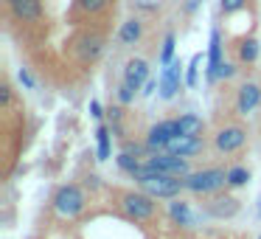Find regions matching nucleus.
Listing matches in <instances>:
<instances>
[{
	"label": "nucleus",
	"mask_w": 261,
	"mask_h": 239,
	"mask_svg": "<svg viewBox=\"0 0 261 239\" xmlns=\"http://www.w3.org/2000/svg\"><path fill=\"white\" fill-rule=\"evenodd\" d=\"M258 102H261V90H258V85H242L239 87V99H236V110L242 115H247V113H253L255 107H258Z\"/></svg>",
	"instance_id": "11"
},
{
	"label": "nucleus",
	"mask_w": 261,
	"mask_h": 239,
	"mask_svg": "<svg viewBox=\"0 0 261 239\" xmlns=\"http://www.w3.org/2000/svg\"><path fill=\"white\" fill-rule=\"evenodd\" d=\"M208 214L216 217V220H227V217L239 214V200L230 197V194H216L208 203Z\"/></svg>",
	"instance_id": "10"
},
{
	"label": "nucleus",
	"mask_w": 261,
	"mask_h": 239,
	"mask_svg": "<svg viewBox=\"0 0 261 239\" xmlns=\"http://www.w3.org/2000/svg\"><path fill=\"white\" fill-rule=\"evenodd\" d=\"M154 90H158V82H146V90L143 93H154Z\"/></svg>",
	"instance_id": "35"
},
{
	"label": "nucleus",
	"mask_w": 261,
	"mask_h": 239,
	"mask_svg": "<svg viewBox=\"0 0 261 239\" xmlns=\"http://www.w3.org/2000/svg\"><path fill=\"white\" fill-rule=\"evenodd\" d=\"M244 141H247V132H244L242 127H236V124H230V127H222V130L214 135V144H216V149H219V152H225V155H230V152H239V149L244 147Z\"/></svg>",
	"instance_id": "7"
},
{
	"label": "nucleus",
	"mask_w": 261,
	"mask_h": 239,
	"mask_svg": "<svg viewBox=\"0 0 261 239\" xmlns=\"http://www.w3.org/2000/svg\"><path fill=\"white\" fill-rule=\"evenodd\" d=\"M90 113L96 115V118H101V115H104V113H101V104H98V102H90Z\"/></svg>",
	"instance_id": "33"
},
{
	"label": "nucleus",
	"mask_w": 261,
	"mask_h": 239,
	"mask_svg": "<svg viewBox=\"0 0 261 239\" xmlns=\"http://www.w3.org/2000/svg\"><path fill=\"white\" fill-rule=\"evenodd\" d=\"M197 6H199V0H188V3H186V12H194Z\"/></svg>",
	"instance_id": "34"
},
{
	"label": "nucleus",
	"mask_w": 261,
	"mask_h": 239,
	"mask_svg": "<svg viewBox=\"0 0 261 239\" xmlns=\"http://www.w3.org/2000/svg\"><path fill=\"white\" fill-rule=\"evenodd\" d=\"M247 180H250V172L244 169V166H233V169H227V186L230 188L247 186Z\"/></svg>",
	"instance_id": "18"
},
{
	"label": "nucleus",
	"mask_w": 261,
	"mask_h": 239,
	"mask_svg": "<svg viewBox=\"0 0 261 239\" xmlns=\"http://www.w3.org/2000/svg\"><path fill=\"white\" fill-rule=\"evenodd\" d=\"M174 34H166L163 40V48H160V65H171L174 62Z\"/></svg>",
	"instance_id": "21"
},
{
	"label": "nucleus",
	"mask_w": 261,
	"mask_h": 239,
	"mask_svg": "<svg viewBox=\"0 0 261 239\" xmlns=\"http://www.w3.org/2000/svg\"><path fill=\"white\" fill-rule=\"evenodd\" d=\"M258 239H261V236H258Z\"/></svg>",
	"instance_id": "36"
},
{
	"label": "nucleus",
	"mask_w": 261,
	"mask_h": 239,
	"mask_svg": "<svg viewBox=\"0 0 261 239\" xmlns=\"http://www.w3.org/2000/svg\"><path fill=\"white\" fill-rule=\"evenodd\" d=\"M107 113H110V124H118L121 121V107H110Z\"/></svg>",
	"instance_id": "32"
},
{
	"label": "nucleus",
	"mask_w": 261,
	"mask_h": 239,
	"mask_svg": "<svg viewBox=\"0 0 261 239\" xmlns=\"http://www.w3.org/2000/svg\"><path fill=\"white\" fill-rule=\"evenodd\" d=\"M149 163L154 166L158 172H163V175H174V177H188L191 175V169H188V158H180V155L174 152H154L152 158H149Z\"/></svg>",
	"instance_id": "5"
},
{
	"label": "nucleus",
	"mask_w": 261,
	"mask_h": 239,
	"mask_svg": "<svg viewBox=\"0 0 261 239\" xmlns=\"http://www.w3.org/2000/svg\"><path fill=\"white\" fill-rule=\"evenodd\" d=\"M101 54V42L98 40H87L85 48H82V59H96Z\"/></svg>",
	"instance_id": "23"
},
{
	"label": "nucleus",
	"mask_w": 261,
	"mask_h": 239,
	"mask_svg": "<svg viewBox=\"0 0 261 239\" xmlns=\"http://www.w3.org/2000/svg\"><path fill=\"white\" fill-rule=\"evenodd\" d=\"M85 192H82L76 183H68V186H62L57 194H54V208H57V214L68 217V220H73V217H79L82 211H85Z\"/></svg>",
	"instance_id": "2"
},
{
	"label": "nucleus",
	"mask_w": 261,
	"mask_h": 239,
	"mask_svg": "<svg viewBox=\"0 0 261 239\" xmlns=\"http://www.w3.org/2000/svg\"><path fill=\"white\" fill-rule=\"evenodd\" d=\"M96 138H98V160H107L110 158V130L101 124L96 130Z\"/></svg>",
	"instance_id": "20"
},
{
	"label": "nucleus",
	"mask_w": 261,
	"mask_h": 239,
	"mask_svg": "<svg viewBox=\"0 0 261 239\" xmlns=\"http://www.w3.org/2000/svg\"><path fill=\"white\" fill-rule=\"evenodd\" d=\"M186 180V188L194 194H214L222 186H227V172L225 169H202V172H191Z\"/></svg>",
	"instance_id": "1"
},
{
	"label": "nucleus",
	"mask_w": 261,
	"mask_h": 239,
	"mask_svg": "<svg viewBox=\"0 0 261 239\" xmlns=\"http://www.w3.org/2000/svg\"><path fill=\"white\" fill-rule=\"evenodd\" d=\"M239 59H242V62H255V59H258V40H253V37L244 40L242 45H239Z\"/></svg>",
	"instance_id": "19"
},
{
	"label": "nucleus",
	"mask_w": 261,
	"mask_h": 239,
	"mask_svg": "<svg viewBox=\"0 0 261 239\" xmlns=\"http://www.w3.org/2000/svg\"><path fill=\"white\" fill-rule=\"evenodd\" d=\"M177 127H180V135H202L205 130V121L194 113H186L177 118Z\"/></svg>",
	"instance_id": "16"
},
{
	"label": "nucleus",
	"mask_w": 261,
	"mask_h": 239,
	"mask_svg": "<svg viewBox=\"0 0 261 239\" xmlns=\"http://www.w3.org/2000/svg\"><path fill=\"white\" fill-rule=\"evenodd\" d=\"M143 149H149V147H141V144H132V141L124 144V152H132V155H143Z\"/></svg>",
	"instance_id": "30"
},
{
	"label": "nucleus",
	"mask_w": 261,
	"mask_h": 239,
	"mask_svg": "<svg viewBox=\"0 0 261 239\" xmlns=\"http://www.w3.org/2000/svg\"><path fill=\"white\" fill-rule=\"evenodd\" d=\"M9 6H12V12L20 20H37L42 14L40 0H9Z\"/></svg>",
	"instance_id": "14"
},
{
	"label": "nucleus",
	"mask_w": 261,
	"mask_h": 239,
	"mask_svg": "<svg viewBox=\"0 0 261 239\" xmlns=\"http://www.w3.org/2000/svg\"><path fill=\"white\" fill-rule=\"evenodd\" d=\"M239 9H244V0H222V12L225 14H233Z\"/></svg>",
	"instance_id": "27"
},
{
	"label": "nucleus",
	"mask_w": 261,
	"mask_h": 239,
	"mask_svg": "<svg viewBox=\"0 0 261 239\" xmlns=\"http://www.w3.org/2000/svg\"><path fill=\"white\" fill-rule=\"evenodd\" d=\"M180 135V127H177V118L174 121H160V124H154L152 130H149L146 135V147L152 149V152H163L166 147H169L171 138Z\"/></svg>",
	"instance_id": "6"
},
{
	"label": "nucleus",
	"mask_w": 261,
	"mask_h": 239,
	"mask_svg": "<svg viewBox=\"0 0 261 239\" xmlns=\"http://www.w3.org/2000/svg\"><path fill=\"white\" fill-rule=\"evenodd\" d=\"M0 102H3V107H9V104H12V87H9V85L0 87Z\"/></svg>",
	"instance_id": "29"
},
{
	"label": "nucleus",
	"mask_w": 261,
	"mask_h": 239,
	"mask_svg": "<svg viewBox=\"0 0 261 239\" xmlns=\"http://www.w3.org/2000/svg\"><path fill=\"white\" fill-rule=\"evenodd\" d=\"M17 76H20V82H23L25 87H34V79H31V74H29L25 68H20V74H17Z\"/></svg>",
	"instance_id": "31"
},
{
	"label": "nucleus",
	"mask_w": 261,
	"mask_h": 239,
	"mask_svg": "<svg viewBox=\"0 0 261 239\" xmlns=\"http://www.w3.org/2000/svg\"><path fill=\"white\" fill-rule=\"evenodd\" d=\"M180 76H182V62L180 59H174L171 65H166L163 76H160V99H174L177 90H180Z\"/></svg>",
	"instance_id": "8"
},
{
	"label": "nucleus",
	"mask_w": 261,
	"mask_h": 239,
	"mask_svg": "<svg viewBox=\"0 0 261 239\" xmlns=\"http://www.w3.org/2000/svg\"><path fill=\"white\" fill-rule=\"evenodd\" d=\"M141 34H143V26H141V20H138V17H132V20H126V23L121 26V31H118V40L124 42V45H135V42L141 40Z\"/></svg>",
	"instance_id": "15"
},
{
	"label": "nucleus",
	"mask_w": 261,
	"mask_h": 239,
	"mask_svg": "<svg viewBox=\"0 0 261 239\" xmlns=\"http://www.w3.org/2000/svg\"><path fill=\"white\" fill-rule=\"evenodd\" d=\"M79 6L85 9V12H101V9L107 6V0H79Z\"/></svg>",
	"instance_id": "26"
},
{
	"label": "nucleus",
	"mask_w": 261,
	"mask_h": 239,
	"mask_svg": "<svg viewBox=\"0 0 261 239\" xmlns=\"http://www.w3.org/2000/svg\"><path fill=\"white\" fill-rule=\"evenodd\" d=\"M132 99H135V87L126 85V82H124V85L118 87V102H121V104H129Z\"/></svg>",
	"instance_id": "25"
},
{
	"label": "nucleus",
	"mask_w": 261,
	"mask_h": 239,
	"mask_svg": "<svg viewBox=\"0 0 261 239\" xmlns=\"http://www.w3.org/2000/svg\"><path fill=\"white\" fill-rule=\"evenodd\" d=\"M202 135H177L169 141V147H166V152H174L180 155V158H191V155L202 152Z\"/></svg>",
	"instance_id": "9"
},
{
	"label": "nucleus",
	"mask_w": 261,
	"mask_h": 239,
	"mask_svg": "<svg viewBox=\"0 0 261 239\" xmlns=\"http://www.w3.org/2000/svg\"><path fill=\"white\" fill-rule=\"evenodd\" d=\"M118 166H121L124 172H129V175H132V172L141 166V160H138V155H132V152H121V155H118Z\"/></svg>",
	"instance_id": "22"
},
{
	"label": "nucleus",
	"mask_w": 261,
	"mask_h": 239,
	"mask_svg": "<svg viewBox=\"0 0 261 239\" xmlns=\"http://www.w3.org/2000/svg\"><path fill=\"white\" fill-rule=\"evenodd\" d=\"M124 82L126 85H132L138 90L141 85H146L149 82V65L143 62V59H129L124 68Z\"/></svg>",
	"instance_id": "12"
},
{
	"label": "nucleus",
	"mask_w": 261,
	"mask_h": 239,
	"mask_svg": "<svg viewBox=\"0 0 261 239\" xmlns=\"http://www.w3.org/2000/svg\"><path fill=\"white\" fill-rule=\"evenodd\" d=\"M219 65H222V34L219 31H211V51H208V82L219 79Z\"/></svg>",
	"instance_id": "13"
},
{
	"label": "nucleus",
	"mask_w": 261,
	"mask_h": 239,
	"mask_svg": "<svg viewBox=\"0 0 261 239\" xmlns=\"http://www.w3.org/2000/svg\"><path fill=\"white\" fill-rule=\"evenodd\" d=\"M233 74H236V65H230V62H222V65H219V74H216V76H219V79H230Z\"/></svg>",
	"instance_id": "28"
},
{
	"label": "nucleus",
	"mask_w": 261,
	"mask_h": 239,
	"mask_svg": "<svg viewBox=\"0 0 261 239\" xmlns=\"http://www.w3.org/2000/svg\"><path fill=\"white\" fill-rule=\"evenodd\" d=\"M169 214H171V220L180 222V225H191V222H194L191 208H188L186 200H177V197L171 200V203H169Z\"/></svg>",
	"instance_id": "17"
},
{
	"label": "nucleus",
	"mask_w": 261,
	"mask_h": 239,
	"mask_svg": "<svg viewBox=\"0 0 261 239\" xmlns=\"http://www.w3.org/2000/svg\"><path fill=\"white\" fill-rule=\"evenodd\" d=\"M141 188L146 194H152L154 200H174V197H180V192L186 188V180H180V177H174V175L158 172L152 180L141 183Z\"/></svg>",
	"instance_id": "4"
},
{
	"label": "nucleus",
	"mask_w": 261,
	"mask_h": 239,
	"mask_svg": "<svg viewBox=\"0 0 261 239\" xmlns=\"http://www.w3.org/2000/svg\"><path fill=\"white\" fill-rule=\"evenodd\" d=\"M199 62H202V57H199V54H194L191 65H188V76H186V85H188V87L197 85V68H199Z\"/></svg>",
	"instance_id": "24"
},
{
	"label": "nucleus",
	"mask_w": 261,
	"mask_h": 239,
	"mask_svg": "<svg viewBox=\"0 0 261 239\" xmlns=\"http://www.w3.org/2000/svg\"><path fill=\"white\" fill-rule=\"evenodd\" d=\"M121 208H124V214L129 217V220L146 222L154 217V197L146 192H126L124 197H121Z\"/></svg>",
	"instance_id": "3"
}]
</instances>
